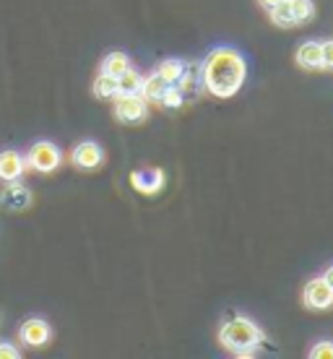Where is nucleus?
<instances>
[{
    "label": "nucleus",
    "instance_id": "1",
    "mask_svg": "<svg viewBox=\"0 0 333 359\" xmlns=\"http://www.w3.org/2000/svg\"><path fill=\"white\" fill-rule=\"evenodd\" d=\"M247 65L234 47H217L201 65V81L214 97L229 99L243 89Z\"/></svg>",
    "mask_w": 333,
    "mask_h": 359
},
{
    "label": "nucleus",
    "instance_id": "2",
    "mask_svg": "<svg viewBox=\"0 0 333 359\" xmlns=\"http://www.w3.org/2000/svg\"><path fill=\"white\" fill-rule=\"evenodd\" d=\"M219 341L240 357H252L255 349L263 344V331L247 318H237L219 328Z\"/></svg>",
    "mask_w": 333,
    "mask_h": 359
},
{
    "label": "nucleus",
    "instance_id": "3",
    "mask_svg": "<svg viewBox=\"0 0 333 359\" xmlns=\"http://www.w3.org/2000/svg\"><path fill=\"white\" fill-rule=\"evenodd\" d=\"M60 162H63V154L53 141H36L27 154V167L36 172H53L60 167Z\"/></svg>",
    "mask_w": 333,
    "mask_h": 359
},
{
    "label": "nucleus",
    "instance_id": "4",
    "mask_svg": "<svg viewBox=\"0 0 333 359\" xmlns=\"http://www.w3.org/2000/svg\"><path fill=\"white\" fill-rule=\"evenodd\" d=\"M115 117L120 123H141L146 117V99L141 94H117Z\"/></svg>",
    "mask_w": 333,
    "mask_h": 359
},
{
    "label": "nucleus",
    "instance_id": "5",
    "mask_svg": "<svg viewBox=\"0 0 333 359\" xmlns=\"http://www.w3.org/2000/svg\"><path fill=\"white\" fill-rule=\"evenodd\" d=\"M302 299H305V307H310V310H328L333 305V289L325 284L323 276L310 278L305 284Z\"/></svg>",
    "mask_w": 333,
    "mask_h": 359
},
{
    "label": "nucleus",
    "instance_id": "6",
    "mask_svg": "<svg viewBox=\"0 0 333 359\" xmlns=\"http://www.w3.org/2000/svg\"><path fill=\"white\" fill-rule=\"evenodd\" d=\"M18 339L27 344V346H32V349L45 346V344L50 341V325H47V320H42V318H29V320H24L21 328H18Z\"/></svg>",
    "mask_w": 333,
    "mask_h": 359
},
{
    "label": "nucleus",
    "instance_id": "7",
    "mask_svg": "<svg viewBox=\"0 0 333 359\" xmlns=\"http://www.w3.org/2000/svg\"><path fill=\"white\" fill-rule=\"evenodd\" d=\"M71 162L79 167V170H97L102 162H104V151H102L100 144H94V141H83L73 149L71 154Z\"/></svg>",
    "mask_w": 333,
    "mask_h": 359
},
{
    "label": "nucleus",
    "instance_id": "8",
    "mask_svg": "<svg viewBox=\"0 0 333 359\" xmlns=\"http://www.w3.org/2000/svg\"><path fill=\"white\" fill-rule=\"evenodd\" d=\"M27 170V159L18 151H0V180L3 182H16Z\"/></svg>",
    "mask_w": 333,
    "mask_h": 359
},
{
    "label": "nucleus",
    "instance_id": "9",
    "mask_svg": "<svg viewBox=\"0 0 333 359\" xmlns=\"http://www.w3.org/2000/svg\"><path fill=\"white\" fill-rule=\"evenodd\" d=\"M130 185H133L138 193H146V196H154L159 193L164 185V175L159 170H141L130 175Z\"/></svg>",
    "mask_w": 333,
    "mask_h": 359
},
{
    "label": "nucleus",
    "instance_id": "10",
    "mask_svg": "<svg viewBox=\"0 0 333 359\" xmlns=\"http://www.w3.org/2000/svg\"><path fill=\"white\" fill-rule=\"evenodd\" d=\"M0 203L6 208H27L29 203H32V193H29L24 185L8 182V188L0 193Z\"/></svg>",
    "mask_w": 333,
    "mask_h": 359
},
{
    "label": "nucleus",
    "instance_id": "11",
    "mask_svg": "<svg viewBox=\"0 0 333 359\" xmlns=\"http://www.w3.org/2000/svg\"><path fill=\"white\" fill-rule=\"evenodd\" d=\"M297 63L302 65V68H307V71L323 68V60H320V42H305V45H299Z\"/></svg>",
    "mask_w": 333,
    "mask_h": 359
},
{
    "label": "nucleus",
    "instance_id": "12",
    "mask_svg": "<svg viewBox=\"0 0 333 359\" xmlns=\"http://www.w3.org/2000/svg\"><path fill=\"white\" fill-rule=\"evenodd\" d=\"M167 86H170V83L164 81L159 73H151L149 79H144V83H141V91H138V94H141L146 102H162Z\"/></svg>",
    "mask_w": 333,
    "mask_h": 359
},
{
    "label": "nucleus",
    "instance_id": "13",
    "mask_svg": "<svg viewBox=\"0 0 333 359\" xmlns=\"http://www.w3.org/2000/svg\"><path fill=\"white\" fill-rule=\"evenodd\" d=\"M128 68H130V57H128L125 53H109L107 57L102 60V73L115 76V79H120Z\"/></svg>",
    "mask_w": 333,
    "mask_h": 359
},
{
    "label": "nucleus",
    "instance_id": "14",
    "mask_svg": "<svg viewBox=\"0 0 333 359\" xmlns=\"http://www.w3.org/2000/svg\"><path fill=\"white\" fill-rule=\"evenodd\" d=\"M182 71H185V63H182V60H177V57L162 60V63H159V68H156V73H159V76H162L167 83H177V81H180Z\"/></svg>",
    "mask_w": 333,
    "mask_h": 359
},
{
    "label": "nucleus",
    "instance_id": "15",
    "mask_svg": "<svg viewBox=\"0 0 333 359\" xmlns=\"http://www.w3.org/2000/svg\"><path fill=\"white\" fill-rule=\"evenodd\" d=\"M141 83H144V79H141L133 68H128V71L117 79V94H138V91H141Z\"/></svg>",
    "mask_w": 333,
    "mask_h": 359
},
{
    "label": "nucleus",
    "instance_id": "16",
    "mask_svg": "<svg viewBox=\"0 0 333 359\" xmlns=\"http://www.w3.org/2000/svg\"><path fill=\"white\" fill-rule=\"evenodd\" d=\"M94 94H97L100 99H115L117 97V79L115 76L100 73V79L94 81Z\"/></svg>",
    "mask_w": 333,
    "mask_h": 359
},
{
    "label": "nucleus",
    "instance_id": "17",
    "mask_svg": "<svg viewBox=\"0 0 333 359\" xmlns=\"http://www.w3.org/2000/svg\"><path fill=\"white\" fill-rule=\"evenodd\" d=\"M289 8H292V18H294V24H302V21L313 18V13H315L313 0H289Z\"/></svg>",
    "mask_w": 333,
    "mask_h": 359
},
{
    "label": "nucleus",
    "instance_id": "18",
    "mask_svg": "<svg viewBox=\"0 0 333 359\" xmlns=\"http://www.w3.org/2000/svg\"><path fill=\"white\" fill-rule=\"evenodd\" d=\"M271 18H273V24H276V27H292V24H294V18H292L289 0H281L279 6H273V8H271Z\"/></svg>",
    "mask_w": 333,
    "mask_h": 359
},
{
    "label": "nucleus",
    "instance_id": "19",
    "mask_svg": "<svg viewBox=\"0 0 333 359\" xmlns=\"http://www.w3.org/2000/svg\"><path fill=\"white\" fill-rule=\"evenodd\" d=\"M182 89H177V86H175V83H170V86H167V91H164V97H162V104L167 109H180L182 107Z\"/></svg>",
    "mask_w": 333,
    "mask_h": 359
},
{
    "label": "nucleus",
    "instance_id": "20",
    "mask_svg": "<svg viewBox=\"0 0 333 359\" xmlns=\"http://www.w3.org/2000/svg\"><path fill=\"white\" fill-rule=\"evenodd\" d=\"M310 357L313 359H333V341H318L313 349H310Z\"/></svg>",
    "mask_w": 333,
    "mask_h": 359
},
{
    "label": "nucleus",
    "instance_id": "21",
    "mask_svg": "<svg viewBox=\"0 0 333 359\" xmlns=\"http://www.w3.org/2000/svg\"><path fill=\"white\" fill-rule=\"evenodd\" d=\"M320 60H323V68H333V39L320 42Z\"/></svg>",
    "mask_w": 333,
    "mask_h": 359
},
{
    "label": "nucleus",
    "instance_id": "22",
    "mask_svg": "<svg viewBox=\"0 0 333 359\" xmlns=\"http://www.w3.org/2000/svg\"><path fill=\"white\" fill-rule=\"evenodd\" d=\"M18 357H21V351H18L13 344L0 341V359H18Z\"/></svg>",
    "mask_w": 333,
    "mask_h": 359
},
{
    "label": "nucleus",
    "instance_id": "23",
    "mask_svg": "<svg viewBox=\"0 0 333 359\" xmlns=\"http://www.w3.org/2000/svg\"><path fill=\"white\" fill-rule=\"evenodd\" d=\"M323 278H325V284H328V287L333 289V266H328V269H325Z\"/></svg>",
    "mask_w": 333,
    "mask_h": 359
},
{
    "label": "nucleus",
    "instance_id": "24",
    "mask_svg": "<svg viewBox=\"0 0 333 359\" xmlns=\"http://www.w3.org/2000/svg\"><path fill=\"white\" fill-rule=\"evenodd\" d=\"M258 3H261V6H263V8H273V6H279V3H281V0H258Z\"/></svg>",
    "mask_w": 333,
    "mask_h": 359
}]
</instances>
